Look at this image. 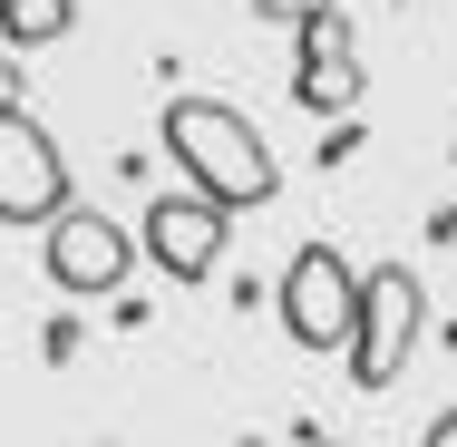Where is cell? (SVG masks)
Instances as JSON below:
<instances>
[{
    "mask_svg": "<svg viewBox=\"0 0 457 447\" xmlns=\"http://www.w3.org/2000/svg\"><path fill=\"white\" fill-rule=\"evenodd\" d=\"M79 29V0H0V49H49Z\"/></svg>",
    "mask_w": 457,
    "mask_h": 447,
    "instance_id": "ba28073f",
    "label": "cell"
},
{
    "mask_svg": "<svg viewBox=\"0 0 457 447\" xmlns=\"http://www.w3.org/2000/svg\"><path fill=\"white\" fill-rule=\"evenodd\" d=\"M428 447H457V409H448V418H438V428H428Z\"/></svg>",
    "mask_w": 457,
    "mask_h": 447,
    "instance_id": "4fadbf2b",
    "label": "cell"
},
{
    "mask_svg": "<svg viewBox=\"0 0 457 447\" xmlns=\"http://www.w3.org/2000/svg\"><path fill=\"white\" fill-rule=\"evenodd\" d=\"M361 39H351V10L341 0H321L312 20H292V97L312 107V117H351L361 107Z\"/></svg>",
    "mask_w": 457,
    "mask_h": 447,
    "instance_id": "277c9868",
    "label": "cell"
},
{
    "mask_svg": "<svg viewBox=\"0 0 457 447\" xmlns=\"http://www.w3.org/2000/svg\"><path fill=\"white\" fill-rule=\"evenodd\" d=\"M234 447H273V438H234Z\"/></svg>",
    "mask_w": 457,
    "mask_h": 447,
    "instance_id": "5bb4252c",
    "label": "cell"
},
{
    "mask_svg": "<svg viewBox=\"0 0 457 447\" xmlns=\"http://www.w3.org/2000/svg\"><path fill=\"white\" fill-rule=\"evenodd\" d=\"M253 10H263V20H282V29H292V20H312L321 0H253Z\"/></svg>",
    "mask_w": 457,
    "mask_h": 447,
    "instance_id": "7c38bea8",
    "label": "cell"
},
{
    "mask_svg": "<svg viewBox=\"0 0 457 447\" xmlns=\"http://www.w3.org/2000/svg\"><path fill=\"white\" fill-rule=\"evenodd\" d=\"M29 107V79H20V49H0V117Z\"/></svg>",
    "mask_w": 457,
    "mask_h": 447,
    "instance_id": "8fae6325",
    "label": "cell"
},
{
    "mask_svg": "<svg viewBox=\"0 0 457 447\" xmlns=\"http://www.w3.org/2000/svg\"><path fill=\"white\" fill-rule=\"evenodd\" d=\"M127 263H137V234H127V224H107L97 204H59V214H49V282H59L69 302L117 292Z\"/></svg>",
    "mask_w": 457,
    "mask_h": 447,
    "instance_id": "52a82bcc",
    "label": "cell"
},
{
    "mask_svg": "<svg viewBox=\"0 0 457 447\" xmlns=\"http://www.w3.org/2000/svg\"><path fill=\"white\" fill-rule=\"evenodd\" d=\"M59 204H79L59 137H49L29 107H10V117H0V224H49Z\"/></svg>",
    "mask_w": 457,
    "mask_h": 447,
    "instance_id": "8992f818",
    "label": "cell"
},
{
    "mask_svg": "<svg viewBox=\"0 0 457 447\" xmlns=\"http://www.w3.org/2000/svg\"><path fill=\"white\" fill-rule=\"evenodd\" d=\"M273 302H282L292 351H341V341H351V311H361V272H351L341 244H302Z\"/></svg>",
    "mask_w": 457,
    "mask_h": 447,
    "instance_id": "3957f363",
    "label": "cell"
},
{
    "mask_svg": "<svg viewBox=\"0 0 457 447\" xmlns=\"http://www.w3.org/2000/svg\"><path fill=\"white\" fill-rule=\"evenodd\" d=\"M39 351H49V360H79V311H59V321L39 331Z\"/></svg>",
    "mask_w": 457,
    "mask_h": 447,
    "instance_id": "30bf717a",
    "label": "cell"
},
{
    "mask_svg": "<svg viewBox=\"0 0 457 447\" xmlns=\"http://www.w3.org/2000/svg\"><path fill=\"white\" fill-rule=\"evenodd\" d=\"M361 156V117H331V137H321V166H351Z\"/></svg>",
    "mask_w": 457,
    "mask_h": 447,
    "instance_id": "9c48e42d",
    "label": "cell"
},
{
    "mask_svg": "<svg viewBox=\"0 0 457 447\" xmlns=\"http://www.w3.org/2000/svg\"><path fill=\"white\" fill-rule=\"evenodd\" d=\"M312 447H351V438H312Z\"/></svg>",
    "mask_w": 457,
    "mask_h": 447,
    "instance_id": "9a60e30c",
    "label": "cell"
},
{
    "mask_svg": "<svg viewBox=\"0 0 457 447\" xmlns=\"http://www.w3.org/2000/svg\"><path fill=\"white\" fill-rule=\"evenodd\" d=\"M166 156L224 214H253V204L282 195V166H273V146H263V127L244 107H224V97H166Z\"/></svg>",
    "mask_w": 457,
    "mask_h": 447,
    "instance_id": "6da1fadb",
    "label": "cell"
},
{
    "mask_svg": "<svg viewBox=\"0 0 457 447\" xmlns=\"http://www.w3.org/2000/svg\"><path fill=\"white\" fill-rule=\"evenodd\" d=\"M448 166H457V146H448Z\"/></svg>",
    "mask_w": 457,
    "mask_h": 447,
    "instance_id": "2e32d148",
    "label": "cell"
},
{
    "mask_svg": "<svg viewBox=\"0 0 457 447\" xmlns=\"http://www.w3.org/2000/svg\"><path fill=\"white\" fill-rule=\"evenodd\" d=\"M419 321H428V282L409 263H379L361 272V311H351V379L361 389H399V369H409V351H419Z\"/></svg>",
    "mask_w": 457,
    "mask_h": 447,
    "instance_id": "7a4b0ae2",
    "label": "cell"
},
{
    "mask_svg": "<svg viewBox=\"0 0 457 447\" xmlns=\"http://www.w3.org/2000/svg\"><path fill=\"white\" fill-rule=\"evenodd\" d=\"M224 224H234V214H224L214 195H195V185L166 195V185H156V204H146V224H137V253L166 272V282H204V272L224 263Z\"/></svg>",
    "mask_w": 457,
    "mask_h": 447,
    "instance_id": "5b68a950",
    "label": "cell"
}]
</instances>
